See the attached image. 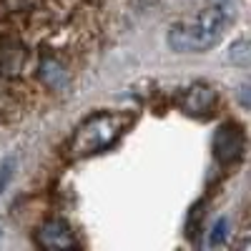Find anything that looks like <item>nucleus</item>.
Returning a JSON list of instances; mask_svg holds the SVG:
<instances>
[{
  "mask_svg": "<svg viewBox=\"0 0 251 251\" xmlns=\"http://www.w3.org/2000/svg\"><path fill=\"white\" fill-rule=\"evenodd\" d=\"M13 169H15V161L13 158H5V161H0V196H3L5 191V186L13 176Z\"/></svg>",
  "mask_w": 251,
  "mask_h": 251,
  "instance_id": "f8f14e48",
  "label": "nucleus"
},
{
  "mask_svg": "<svg viewBox=\"0 0 251 251\" xmlns=\"http://www.w3.org/2000/svg\"><path fill=\"white\" fill-rule=\"evenodd\" d=\"M20 96L10 88V86H3L0 83V118H10L13 111H20Z\"/></svg>",
  "mask_w": 251,
  "mask_h": 251,
  "instance_id": "1a4fd4ad",
  "label": "nucleus"
},
{
  "mask_svg": "<svg viewBox=\"0 0 251 251\" xmlns=\"http://www.w3.org/2000/svg\"><path fill=\"white\" fill-rule=\"evenodd\" d=\"M35 244H38V249H46V251H68V249L80 246L75 241L71 224L63 219H50L40 226L35 231Z\"/></svg>",
  "mask_w": 251,
  "mask_h": 251,
  "instance_id": "39448f33",
  "label": "nucleus"
},
{
  "mask_svg": "<svg viewBox=\"0 0 251 251\" xmlns=\"http://www.w3.org/2000/svg\"><path fill=\"white\" fill-rule=\"evenodd\" d=\"M38 5V0H0V18L13 15V13H23Z\"/></svg>",
  "mask_w": 251,
  "mask_h": 251,
  "instance_id": "9d476101",
  "label": "nucleus"
},
{
  "mask_svg": "<svg viewBox=\"0 0 251 251\" xmlns=\"http://www.w3.org/2000/svg\"><path fill=\"white\" fill-rule=\"evenodd\" d=\"M133 123L131 113H121V111H103L91 118H86L73 133L68 143V158L80 161L86 156H93L103 149L113 146Z\"/></svg>",
  "mask_w": 251,
  "mask_h": 251,
  "instance_id": "f257e3e1",
  "label": "nucleus"
},
{
  "mask_svg": "<svg viewBox=\"0 0 251 251\" xmlns=\"http://www.w3.org/2000/svg\"><path fill=\"white\" fill-rule=\"evenodd\" d=\"M28 63V48L15 38L0 40V78H15L23 73Z\"/></svg>",
  "mask_w": 251,
  "mask_h": 251,
  "instance_id": "423d86ee",
  "label": "nucleus"
},
{
  "mask_svg": "<svg viewBox=\"0 0 251 251\" xmlns=\"http://www.w3.org/2000/svg\"><path fill=\"white\" fill-rule=\"evenodd\" d=\"M216 103H219L216 88L208 86V83H191V86L183 88L176 98V106L186 116H196V118H203L208 113H214Z\"/></svg>",
  "mask_w": 251,
  "mask_h": 251,
  "instance_id": "20e7f679",
  "label": "nucleus"
},
{
  "mask_svg": "<svg viewBox=\"0 0 251 251\" xmlns=\"http://www.w3.org/2000/svg\"><path fill=\"white\" fill-rule=\"evenodd\" d=\"M214 158L224 166H231L244 156L246 149V136L239 123H224L214 133Z\"/></svg>",
  "mask_w": 251,
  "mask_h": 251,
  "instance_id": "7ed1b4c3",
  "label": "nucleus"
},
{
  "mask_svg": "<svg viewBox=\"0 0 251 251\" xmlns=\"http://www.w3.org/2000/svg\"><path fill=\"white\" fill-rule=\"evenodd\" d=\"M228 60L234 63V66L239 68H249L251 66V46L246 38H239L236 43H231V48H228Z\"/></svg>",
  "mask_w": 251,
  "mask_h": 251,
  "instance_id": "6e6552de",
  "label": "nucleus"
},
{
  "mask_svg": "<svg viewBox=\"0 0 251 251\" xmlns=\"http://www.w3.org/2000/svg\"><path fill=\"white\" fill-rule=\"evenodd\" d=\"M38 75L43 78V83H46V86H50V88H60L63 83L68 80V71L63 68L55 58H43V60H40Z\"/></svg>",
  "mask_w": 251,
  "mask_h": 251,
  "instance_id": "0eeeda50",
  "label": "nucleus"
},
{
  "mask_svg": "<svg viewBox=\"0 0 251 251\" xmlns=\"http://www.w3.org/2000/svg\"><path fill=\"white\" fill-rule=\"evenodd\" d=\"M226 25H228V13L221 5L203 8L199 15L171 25L169 46L176 53H203L221 40Z\"/></svg>",
  "mask_w": 251,
  "mask_h": 251,
  "instance_id": "f03ea898",
  "label": "nucleus"
},
{
  "mask_svg": "<svg viewBox=\"0 0 251 251\" xmlns=\"http://www.w3.org/2000/svg\"><path fill=\"white\" fill-rule=\"evenodd\" d=\"M226 236H228V219H219L214 228L208 231V239L203 241V246H219L226 241Z\"/></svg>",
  "mask_w": 251,
  "mask_h": 251,
  "instance_id": "9b49d317",
  "label": "nucleus"
}]
</instances>
